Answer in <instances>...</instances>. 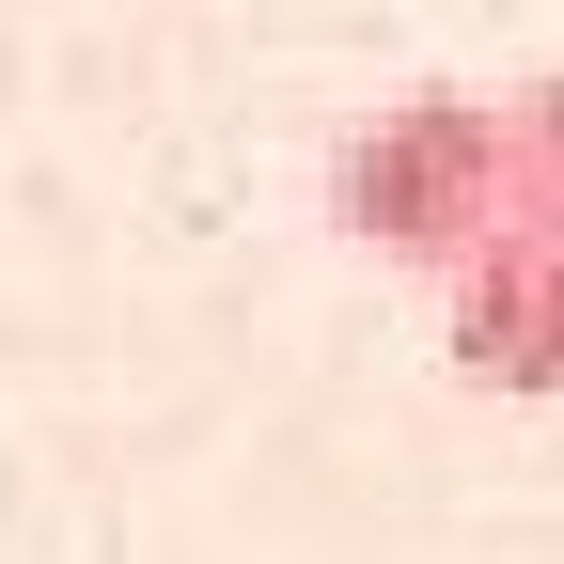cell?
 I'll return each mask as SVG.
<instances>
[{
	"instance_id": "cell-3",
	"label": "cell",
	"mask_w": 564,
	"mask_h": 564,
	"mask_svg": "<svg viewBox=\"0 0 564 564\" xmlns=\"http://www.w3.org/2000/svg\"><path fill=\"white\" fill-rule=\"evenodd\" d=\"M502 220L518 236H564V79H533L502 110Z\"/></svg>"
},
{
	"instance_id": "cell-2",
	"label": "cell",
	"mask_w": 564,
	"mask_h": 564,
	"mask_svg": "<svg viewBox=\"0 0 564 564\" xmlns=\"http://www.w3.org/2000/svg\"><path fill=\"white\" fill-rule=\"evenodd\" d=\"M455 282V377H486V392H564V236H486L470 267H440Z\"/></svg>"
},
{
	"instance_id": "cell-1",
	"label": "cell",
	"mask_w": 564,
	"mask_h": 564,
	"mask_svg": "<svg viewBox=\"0 0 564 564\" xmlns=\"http://www.w3.org/2000/svg\"><path fill=\"white\" fill-rule=\"evenodd\" d=\"M329 220L408 267H470L502 236V110L486 95H377L329 158Z\"/></svg>"
}]
</instances>
